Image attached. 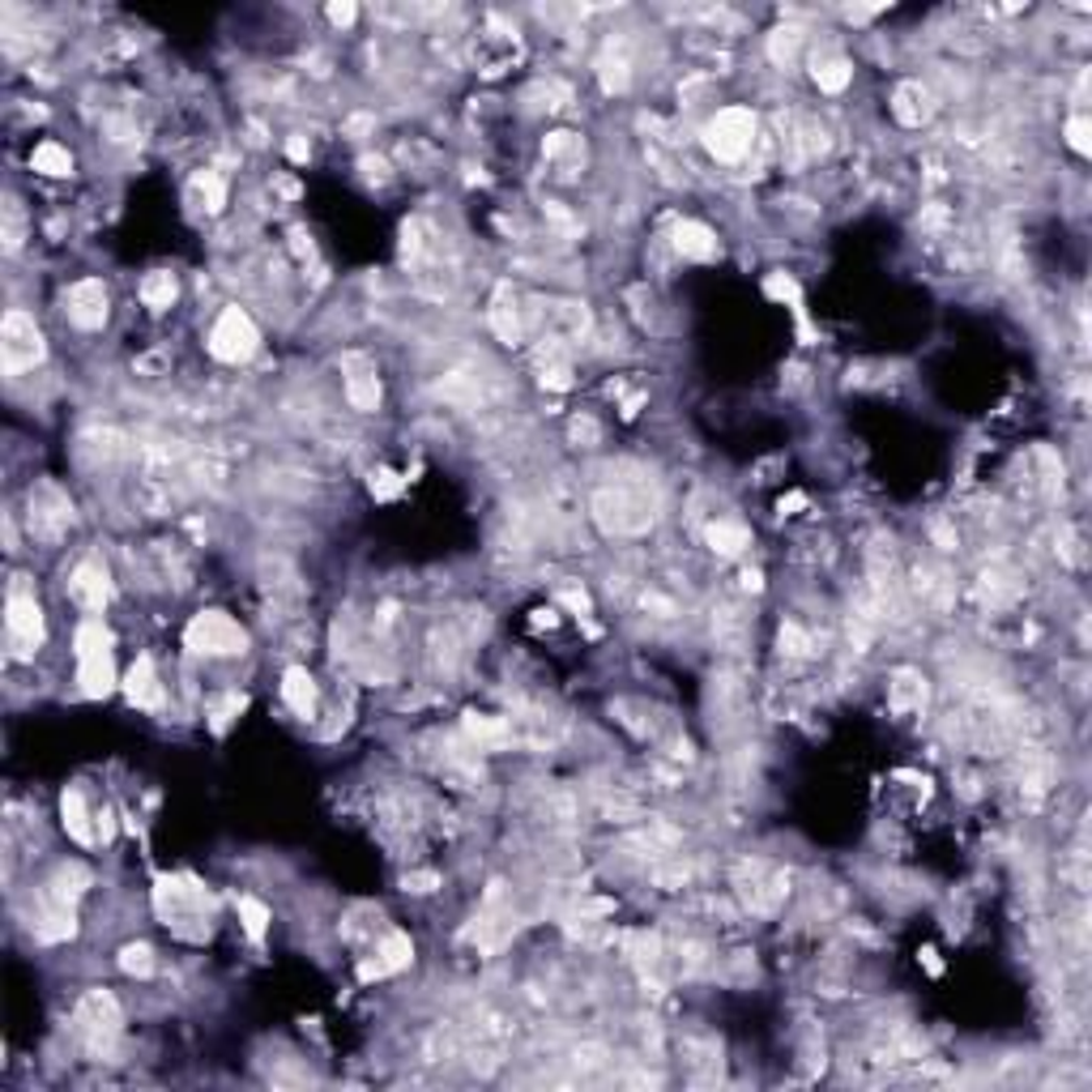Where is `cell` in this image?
<instances>
[{"instance_id":"obj_1","label":"cell","mask_w":1092,"mask_h":1092,"mask_svg":"<svg viewBox=\"0 0 1092 1092\" xmlns=\"http://www.w3.org/2000/svg\"><path fill=\"white\" fill-rule=\"evenodd\" d=\"M594 521L606 533L631 538L645 533L657 521V495L649 487V478H611L598 487L594 495Z\"/></svg>"},{"instance_id":"obj_2","label":"cell","mask_w":1092,"mask_h":1092,"mask_svg":"<svg viewBox=\"0 0 1092 1092\" xmlns=\"http://www.w3.org/2000/svg\"><path fill=\"white\" fill-rule=\"evenodd\" d=\"M704 150L717 158V163H743L751 154V146L760 142V120L751 107H721L704 132H700Z\"/></svg>"},{"instance_id":"obj_3","label":"cell","mask_w":1092,"mask_h":1092,"mask_svg":"<svg viewBox=\"0 0 1092 1092\" xmlns=\"http://www.w3.org/2000/svg\"><path fill=\"white\" fill-rule=\"evenodd\" d=\"M5 641L18 662H30L43 645V611L26 576H14L9 598H5Z\"/></svg>"},{"instance_id":"obj_4","label":"cell","mask_w":1092,"mask_h":1092,"mask_svg":"<svg viewBox=\"0 0 1092 1092\" xmlns=\"http://www.w3.org/2000/svg\"><path fill=\"white\" fill-rule=\"evenodd\" d=\"M73 1028L85 1041L90 1054H107L116 1045V1037H120V1028H124V1012L116 1003V994H107V990L81 994V1003L73 1012Z\"/></svg>"},{"instance_id":"obj_5","label":"cell","mask_w":1092,"mask_h":1092,"mask_svg":"<svg viewBox=\"0 0 1092 1092\" xmlns=\"http://www.w3.org/2000/svg\"><path fill=\"white\" fill-rule=\"evenodd\" d=\"M43 358V333L26 307H9L0 321V368L5 376H22Z\"/></svg>"},{"instance_id":"obj_6","label":"cell","mask_w":1092,"mask_h":1092,"mask_svg":"<svg viewBox=\"0 0 1092 1092\" xmlns=\"http://www.w3.org/2000/svg\"><path fill=\"white\" fill-rule=\"evenodd\" d=\"M735 888H739V896H743V904L751 909V914H777L786 892H790V875L777 871L764 858H751V862H739Z\"/></svg>"},{"instance_id":"obj_7","label":"cell","mask_w":1092,"mask_h":1092,"mask_svg":"<svg viewBox=\"0 0 1092 1092\" xmlns=\"http://www.w3.org/2000/svg\"><path fill=\"white\" fill-rule=\"evenodd\" d=\"M205 904H209V892L197 884V879H179V875H163L158 888H154V909L158 918L184 935L189 926L184 922H205Z\"/></svg>"},{"instance_id":"obj_8","label":"cell","mask_w":1092,"mask_h":1092,"mask_svg":"<svg viewBox=\"0 0 1092 1092\" xmlns=\"http://www.w3.org/2000/svg\"><path fill=\"white\" fill-rule=\"evenodd\" d=\"M184 641L193 653H205V657H235L248 649V631L231 619V615H222V611H201L189 631H184Z\"/></svg>"},{"instance_id":"obj_9","label":"cell","mask_w":1092,"mask_h":1092,"mask_svg":"<svg viewBox=\"0 0 1092 1092\" xmlns=\"http://www.w3.org/2000/svg\"><path fill=\"white\" fill-rule=\"evenodd\" d=\"M260 346V333L244 307H222V316L209 329V354L222 363H248Z\"/></svg>"},{"instance_id":"obj_10","label":"cell","mask_w":1092,"mask_h":1092,"mask_svg":"<svg viewBox=\"0 0 1092 1092\" xmlns=\"http://www.w3.org/2000/svg\"><path fill=\"white\" fill-rule=\"evenodd\" d=\"M65 316H69V325L85 329V333H95L107 325V287L99 278H81L65 291Z\"/></svg>"},{"instance_id":"obj_11","label":"cell","mask_w":1092,"mask_h":1092,"mask_svg":"<svg viewBox=\"0 0 1092 1092\" xmlns=\"http://www.w3.org/2000/svg\"><path fill=\"white\" fill-rule=\"evenodd\" d=\"M73 521V508H69V499L56 491V487H39L30 491V533L34 538H60Z\"/></svg>"},{"instance_id":"obj_12","label":"cell","mask_w":1092,"mask_h":1092,"mask_svg":"<svg viewBox=\"0 0 1092 1092\" xmlns=\"http://www.w3.org/2000/svg\"><path fill=\"white\" fill-rule=\"evenodd\" d=\"M69 598L81 606V611H103L111 602V576L99 560H81L69 576Z\"/></svg>"},{"instance_id":"obj_13","label":"cell","mask_w":1092,"mask_h":1092,"mask_svg":"<svg viewBox=\"0 0 1092 1092\" xmlns=\"http://www.w3.org/2000/svg\"><path fill=\"white\" fill-rule=\"evenodd\" d=\"M487 321H491V333H495L499 342H504V346H521V342H525V312L517 307V295H513L508 282H499V287H495Z\"/></svg>"},{"instance_id":"obj_14","label":"cell","mask_w":1092,"mask_h":1092,"mask_svg":"<svg viewBox=\"0 0 1092 1092\" xmlns=\"http://www.w3.org/2000/svg\"><path fill=\"white\" fill-rule=\"evenodd\" d=\"M409 961H415V943H409V935L389 930V935L380 939V947H376L372 961H363V965H358V977H363V982H376V977L401 973Z\"/></svg>"},{"instance_id":"obj_15","label":"cell","mask_w":1092,"mask_h":1092,"mask_svg":"<svg viewBox=\"0 0 1092 1092\" xmlns=\"http://www.w3.org/2000/svg\"><path fill=\"white\" fill-rule=\"evenodd\" d=\"M533 363H538V380L542 389H572V354H568V342L560 338H542L538 350H533Z\"/></svg>"},{"instance_id":"obj_16","label":"cell","mask_w":1092,"mask_h":1092,"mask_svg":"<svg viewBox=\"0 0 1092 1092\" xmlns=\"http://www.w3.org/2000/svg\"><path fill=\"white\" fill-rule=\"evenodd\" d=\"M124 696L132 709H163V682H158V670L150 657H136L124 674Z\"/></svg>"},{"instance_id":"obj_17","label":"cell","mask_w":1092,"mask_h":1092,"mask_svg":"<svg viewBox=\"0 0 1092 1092\" xmlns=\"http://www.w3.org/2000/svg\"><path fill=\"white\" fill-rule=\"evenodd\" d=\"M935 111V95H930V85L922 81H900L896 85V95H892V116L904 124V128H922Z\"/></svg>"},{"instance_id":"obj_18","label":"cell","mask_w":1092,"mask_h":1092,"mask_svg":"<svg viewBox=\"0 0 1092 1092\" xmlns=\"http://www.w3.org/2000/svg\"><path fill=\"white\" fill-rule=\"evenodd\" d=\"M346 397L354 409H376L380 405V376L372 363L346 358Z\"/></svg>"},{"instance_id":"obj_19","label":"cell","mask_w":1092,"mask_h":1092,"mask_svg":"<svg viewBox=\"0 0 1092 1092\" xmlns=\"http://www.w3.org/2000/svg\"><path fill=\"white\" fill-rule=\"evenodd\" d=\"M542 158L551 163L564 179H572V175L585 167V142H580L576 132H551V136L542 142Z\"/></svg>"},{"instance_id":"obj_20","label":"cell","mask_w":1092,"mask_h":1092,"mask_svg":"<svg viewBox=\"0 0 1092 1092\" xmlns=\"http://www.w3.org/2000/svg\"><path fill=\"white\" fill-rule=\"evenodd\" d=\"M674 252L682 260H713L721 248H717V235L704 222H678L674 226Z\"/></svg>"},{"instance_id":"obj_21","label":"cell","mask_w":1092,"mask_h":1092,"mask_svg":"<svg viewBox=\"0 0 1092 1092\" xmlns=\"http://www.w3.org/2000/svg\"><path fill=\"white\" fill-rule=\"evenodd\" d=\"M888 704H892V713H914V709H922L926 704V678L918 674V670H896L892 674V682H888Z\"/></svg>"},{"instance_id":"obj_22","label":"cell","mask_w":1092,"mask_h":1092,"mask_svg":"<svg viewBox=\"0 0 1092 1092\" xmlns=\"http://www.w3.org/2000/svg\"><path fill=\"white\" fill-rule=\"evenodd\" d=\"M77 682L85 696H107L116 688V666H111V653H99V657H77Z\"/></svg>"},{"instance_id":"obj_23","label":"cell","mask_w":1092,"mask_h":1092,"mask_svg":"<svg viewBox=\"0 0 1092 1092\" xmlns=\"http://www.w3.org/2000/svg\"><path fill=\"white\" fill-rule=\"evenodd\" d=\"M811 77H815V85L824 90V95H841V90L849 85V77H853V65L845 56H837V52H824V56L811 60Z\"/></svg>"},{"instance_id":"obj_24","label":"cell","mask_w":1092,"mask_h":1092,"mask_svg":"<svg viewBox=\"0 0 1092 1092\" xmlns=\"http://www.w3.org/2000/svg\"><path fill=\"white\" fill-rule=\"evenodd\" d=\"M282 700L299 713V717H312L316 713V678L303 670V666H291L282 674Z\"/></svg>"},{"instance_id":"obj_25","label":"cell","mask_w":1092,"mask_h":1092,"mask_svg":"<svg viewBox=\"0 0 1092 1092\" xmlns=\"http://www.w3.org/2000/svg\"><path fill=\"white\" fill-rule=\"evenodd\" d=\"M60 824H65V833H69L77 845L95 841V828H90V811H85L81 790H65V794H60Z\"/></svg>"},{"instance_id":"obj_26","label":"cell","mask_w":1092,"mask_h":1092,"mask_svg":"<svg viewBox=\"0 0 1092 1092\" xmlns=\"http://www.w3.org/2000/svg\"><path fill=\"white\" fill-rule=\"evenodd\" d=\"M598 77H602V85H606V95H623V90L631 85V60H627V52L611 43V48L602 52V60H598Z\"/></svg>"},{"instance_id":"obj_27","label":"cell","mask_w":1092,"mask_h":1092,"mask_svg":"<svg viewBox=\"0 0 1092 1092\" xmlns=\"http://www.w3.org/2000/svg\"><path fill=\"white\" fill-rule=\"evenodd\" d=\"M802 30L798 26H777L768 34V56H772V65L777 69H794L798 65V52H802Z\"/></svg>"},{"instance_id":"obj_28","label":"cell","mask_w":1092,"mask_h":1092,"mask_svg":"<svg viewBox=\"0 0 1092 1092\" xmlns=\"http://www.w3.org/2000/svg\"><path fill=\"white\" fill-rule=\"evenodd\" d=\"M466 730H470V739L478 743V751H499V747H508V739H513V730H508L504 721L478 717V713L466 717Z\"/></svg>"},{"instance_id":"obj_29","label":"cell","mask_w":1092,"mask_h":1092,"mask_svg":"<svg viewBox=\"0 0 1092 1092\" xmlns=\"http://www.w3.org/2000/svg\"><path fill=\"white\" fill-rule=\"evenodd\" d=\"M175 295H179L175 273H167V269H154V273H146V282H142V303H146V307L163 312V307H171V303H175Z\"/></svg>"},{"instance_id":"obj_30","label":"cell","mask_w":1092,"mask_h":1092,"mask_svg":"<svg viewBox=\"0 0 1092 1092\" xmlns=\"http://www.w3.org/2000/svg\"><path fill=\"white\" fill-rule=\"evenodd\" d=\"M73 649L77 657H99V653H111V631L103 619H85L73 636Z\"/></svg>"},{"instance_id":"obj_31","label":"cell","mask_w":1092,"mask_h":1092,"mask_svg":"<svg viewBox=\"0 0 1092 1092\" xmlns=\"http://www.w3.org/2000/svg\"><path fill=\"white\" fill-rule=\"evenodd\" d=\"M709 542H713V551L717 555H743V546L751 542L747 529L739 521H713L709 525Z\"/></svg>"},{"instance_id":"obj_32","label":"cell","mask_w":1092,"mask_h":1092,"mask_svg":"<svg viewBox=\"0 0 1092 1092\" xmlns=\"http://www.w3.org/2000/svg\"><path fill=\"white\" fill-rule=\"evenodd\" d=\"M30 167L43 171V175H69L73 171V154L65 146H56V142H43V146H34Z\"/></svg>"},{"instance_id":"obj_33","label":"cell","mask_w":1092,"mask_h":1092,"mask_svg":"<svg viewBox=\"0 0 1092 1092\" xmlns=\"http://www.w3.org/2000/svg\"><path fill=\"white\" fill-rule=\"evenodd\" d=\"M193 193H197V201H201L205 214H218V209L226 205V184H222L218 171H197V175H193Z\"/></svg>"},{"instance_id":"obj_34","label":"cell","mask_w":1092,"mask_h":1092,"mask_svg":"<svg viewBox=\"0 0 1092 1092\" xmlns=\"http://www.w3.org/2000/svg\"><path fill=\"white\" fill-rule=\"evenodd\" d=\"M120 969H124L128 977H150V973H154V947H150V943H128V947L120 951Z\"/></svg>"},{"instance_id":"obj_35","label":"cell","mask_w":1092,"mask_h":1092,"mask_svg":"<svg viewBox=\"0 0 1092 1092\" xmlns=\"http://www.w3.org/2000/svg\"><path fill=\"white\" fill-rule=\"evenodd\" d=\"M914 589H918V598H922L926 606H947V598H951V585H947L939 572H930V568H918Z\"/></svg>"},{"instance_id":"obj_36","label":"cell","mask_w":1092,"mask_h":1092,"mask_svg":"<svg viewBox=\"0 0 1092 1092\" xmlns=\"http://www.w3.org/2000/svg\"><path fill=\"white\" fill-rule=\"evenodd\" d=\"M713 631H717V641H721V645H743V636H747V619H743V611L725 606V611L713 619Z\"/></svg>"},{"instance_id":"obj_37","label":"cell","mask_w":1092,"mask_h":1092,"mask_svg":"<svg viewBox=\"0 0 1092 1092\" xmlns=\"http://www.w3.org/2000/svg\"><path fill=\"white\" fill-rule=\"evenodd\" d=\"M235 909H240V922H244V930H248V935L260 943V939H265V930H269V909H265L256 896H240V904H235Z\"/></svg>"},{"instance_id":"obj_38","label":"cell","mask_w":1092,"mask_h":1092,"mask_svg":"<svg viewBox=\"0 0 1092 1092\" xmlns=\"http://www.w3.org/2000/svg\"><path fill=\"white\" fill-rule=\"evenodd\" d=\"M26 240V214L18 197H5V252H18Z\"/></svg>"},{"instance_id":"obj_39","label":"cell","mask_w":1092,"mask_h":1092,"mask_svg":"<svg viewBox=\"0 0 1092 1092\" xmlns=\"http://www.w3.org/2000/svg\"><path fill=\"white\" fill-rule=\"evenodd\" d=\"M244 704H248V700H244V692H226V696L214 704V730H226V721H231V717H240V713H244Z\"/></svg>"},{"instance_id":"obj_40","label":"cell","mask_w":1092,"mask_h":1092,"mask_svg":"<svg viewBox=\"0 0 1092 1092\" xmlns=\"http://www.w3.org/2000/svg\"><path fill=\"white\" fill-rule=\"evenodd\" d=\"M764 291H768L772 299H786V303H794V307H798V287H794V278H790V273H768Z\"/></svg>"},{"instance_id":"obj_41","label":"cell","mask_w":1092,"mask_h":1092,"mask_svg":"<svg viewBox=\"0 0 1092 1092\" xmlns=\"http://www.w3.org/2000/svg\"><path fill=\"white\" fill-rule=\"evenodd\" d=\"M781 653H790V657H806V653H811V641L798 631V623H786V627H781Z\"/></svg>"},{"instance_id":"obj_42","label":"cell","mask_w":1092,"mask_h":1092,"mask_svg":"<svg viewBox=\"0 0 1092 1092\" xmlns=\"http://www.w3.org/2000/svg\"><path fill=\"white\" fill-rule=\"evenodd\" d=\"M1067 142H1071V150H1079V154L1092 150V142H1088V120H1084V116H1071V120H1067Z\"/></svg>"},{"instance_id":"obj_43","label":"cell","mask_w":1092,"mask_h":1092,"mask_svg":"<svg viewBox=\"0 0 1092 1092\" xmlns=\"http://www.w3.org/2000/svg\"><path fill=\"white\" fill-rule=\"evenodd\" d=\"M598 436H602V431H598L594 419H576V423H572V440H585V448H594Z\"/></svg>"},{"instance_id":"obj_44","label":"cell","mask_w":1092,"mask_h":1092,"mask_svg":"<svg viewBox=\"0 0 1092 1092\" xmlns=\"http://www.w3.org/2000/svg\"><path fill=\"white\" fill-rule=\"evenodd\" d=\"M440 888V875H405V892H436Z\"/></svg>"},{"instance_id":"obj_45","label":"cell","mask_w":1092,"mask_h":1092,"mask_svg":"<svg viewBox=\"0 0 1092 1092\" xmlns=\"http://www.w3.org/2000/svg\"><path fill=\"white\" fill-rule=\"evenodd\" d=\"M372 495H380V499H389V495H397V482H393V474H389V470H380V474H372Z\"/></svg>"},{"instance_id":"obj_46","label":"cell","mask_w":1092,"mask_h":1092,"mask_svg":"<svg viewBox=\"0 0 1092 1092\" xmlns=\"http://www.w3.org/2000/svg\"><path fill=\"white\" fill-rule=\"evenodd\" d=\"M287 154H291L295 163H307V154H312V150H307V142H303V136L295 132V136H291V142H287Z\"/></svg>"},{"instance_id":"obj_47","label":"cell","mask_w":1092,"mask_h":1092,"mask_svg":"<svg viewBox=\"0 0 1092 1092\" xmlns=\"http://www.w3.org/2000/svg\"><path fill=\"white\" fill-rule=\"evenodd\" d=\"M329 22L350 26V22H354V5H329Z\"/></svg>"}]
</instances>
